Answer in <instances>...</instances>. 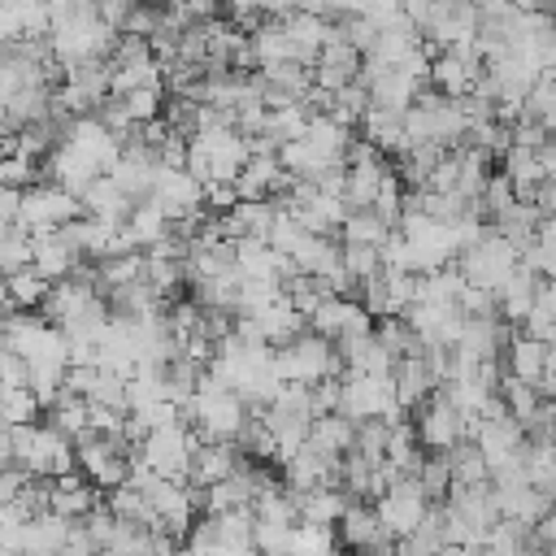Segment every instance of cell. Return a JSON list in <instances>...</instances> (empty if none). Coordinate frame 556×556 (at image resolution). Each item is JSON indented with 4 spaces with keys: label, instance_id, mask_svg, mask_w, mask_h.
<instances>
[{
    "label": "cell",
    "instance_id": "6da1fadb",
    "mask_svg": "<svg viewBox=\"0 0 556 556\" xmlns=\"http://www.w3.org/2000/svg\"><path fill=\"white\" fill-rule=\"evenodd\" d=\"M339 413H348L352 421H400L404 404L395 391V374H361V369H343V404Z\"/></svg>",
    "mask_w": 556,
    "mask_h": 556
},
{
    "label": "cell",
    "instance_id": "7a4b0ae2",
    "mask_svg": "<svg viewBox=\"0 0 556 556\" xmlns=\"http://www.w3.org/2000/svg\"><path fill=\"white\" fill-rule=\"evenodd\" d=\"M456 265H460L465 282L486 287V291H500V287L513 278V269L521 265V248H517V243H508V239L491 226L478 243H469V248L456 256Z\"/></svg>",
    "mask_w": 556,
    "mask_h": 556
},
{
    "label": "cell",
    "instance_id": "3957f363",
    "mask_svg": "<svg viewBox=\"0 0 556 556\" xmlns=\"http://www.w3.org/2000/svg\"><path fill=\"white\" fill-rule=\"evenodd\" d=\"M278 369H282L287 382H308L313 387V382L334 378L343 369V352H339L334 339H326V334H317L308 326L300 339H291L287 348H278Z\"/></svg>",
    "mask_w": 556,
    "mask_h": 556
},
{
    "label": "cell",
    "instance_id": "277c9868",
    "mask_svg": "<svg viewBox=\"0 0 556 556\" xmlns=\"http://www.w3.org/2000/svg\"><path fill=\"white\" fill-rule=\"evenodd\" d=\"M204 439L195 434L191 421H169V426H156L148 430V439L139 443V456L161 473V478H191V460H195V447Z\"/></svg>",
    "mask_w": 556,
    "mask_h": 556
},
{
    "label": "cell",
    "instance_id": "5b68a950",
    "mask_svg": "<svg viewBox=\"0 0 556 556\" xmlns=\"http://www.w3.org/2000/svg\"><path fill=\"white\" fill-rule=\"evenodd\" d=\"M169 222H191V217H204L208 204H204V182L187 169V165H161L156 174V187L148 195Z\"/></svg>",
    "mask_w": 556,
    "mask_h": 556
},
{
    "label": "cell",
    "instance_id": "8992f818",
    "mask_svg": "<svg viewBox=\"0 0 556 556\" xmlns=\"http://www.w3.org/2000/svg\"><path fill=\"white\" fill-rule=\"evenodd\" d=\"M87 208H83V195H74L70 187L61 182H35L26 187V204H22V226H30L35 235L43 230H61L70 222H78Z\"/></svg>",
    "mask_w": 556,
    "mask_h": 556
},
{
    "label": "cell",
    "instance_id": "52a82bcc",
    "mask_svg": "<svg viewBox=\"0 0 556 556\" xmlns=\"http://www.w3.org/2000/svg\"><path fill=\"white\" fill-rule=\"evenodd\" d=\"M413 426H417V439H421L426 452H447V447H456L460 439H469V417H465L443 391H434V395L417 408Z\"/></svg>",
    "mask_w": 556,
    "mask_h": 556
},
{
    "label": "cell",
    "instance_id": "ba28073f",
    "mask_svg": "<svg viewBox=\"0 0 556 556\" xmlns=\"http://www.w3.org/2000/svg\"><path fill=\"white\" fill-rule=\"evenodd\" d=\"M426 513H430V495L421 491L417 478H400L395 486H387V491L378 495V517H382V526L391 530V539L413 534V530L426 521Z\"/></svg>",
    "mask_w": 556,
    "mask_h": 556
},
{
    "label": "cell",
    "instance_id": "9c48e42d",
    "mask_svg": "<svg viewBox=\"0 0 556 556\" xmlns=\"http://www.w3.org/2000/svg\"><path fill=\"white\" fill-rule=\"evenodd\" d=\"M473 443L486 452V460H491V469H495L500 460L526 452L530 434H526V426H521L513 413H495V417H482V421L473 426Z\"/></svg>",
    "mask_w": 556,
    "mask_h": 556
},
{
    "label": "cell",
    "instance_id": "30bf717a",
    "mask_svg": "<svg viewBox=\"0 0 556 556\" xmlns=\"http://www.w3.org/2000/svg\"><path fill=\"white\" fill-rule=\"evenodd\" d=\"M339 543L352 547V552H369V547H391V530L382 526L378 517V504H365V500H352V508L339 517Z\"/></svg>",
    "mask_w": 556,
    "mask_h": 556
},
{
    "label": "cell",
    "instance_id": "8fae6325",
    "mask_svg": "<svg viewBox=\"0 0 556 556\" xmlns=\"http://www.w3.org/2000/svg\"><path fill=\"white\" fill-rule=\"evenodd\" d=\"M243 465H248V456H243L239 443H230V439H213V443H200V447H195L191 482H195V486H213V482L239 473Z\"/></svg>",
    "mask_w": 556,
    "mask_h": 556
},
{
    "label": "cell",
    "instance_id": "7c38bea8",
    "mask_svg": "<svg viewBox=\"0 0 556 556\" xmlns=\"http://www.w3.org/2000/svg\"><path fill=\"white\" fill-rule=\"evenodd\" d=\"M395 391H400V404L404 413H417L434 391H439V378H434V365L426 352H413L395 365Z\"/></svg>",
    "mask_w": 556,
    "mask_h": 556
},
{
    "label": "cell",
    "instance_id": "4fadbf2b",
    "mask_svg": "<svg viewBox=\"0 0 556 556\" xmlns=\"http://www.w3.org/2000/svg\"><path fill=\"white\" fill-rule=\"evenodd\" d=\"M539 287H543V274H534L530 265H517V269H513V278L495 291V295H500V317H504V321H513V326H526V317L534 313Z\"/></svg>",
    "mask_w": 556,
    "mask_h": 556
},
{
    "label": "cell",
    "instance_id": "5bb4252c",
    "mask_svg": "<svg viewBox=\"0 0 556 556\" xmlns=\"http://www.w3.org/2000/svg\"><path fill=\"white\" fill-rule=\"evenodd\" d=\"M104 495L100 486L87 478V473H65V478H52V513L70 517V521H83L91 508H100Z\"/></svg>",
    "mask_w": 556,
    "mask_h": 556
},
{
    "label": "cell",
    "instance_id": "9a60e30c",
    "mask_svg": "<svg viewBox=\"0 0 556 556\" xmlns=\"http://www.w3.org/2000/svg\"><path fill=\"white\" fill-rule=\"evenodd\" d=\"M547 348H552V343H543V339L517 330V334L508 339V348H504V374H513V378L539 387L543 374H547Z\"/></svg>",
    "mask_w": 556,
    "mask_h": 556
},
{
    "label": "cell",
    "instance_id": "2e32d148",
    "mask_svg": "<svg viewBox=\"0 0 556 556\" xmlns=\"http://www.w3.org/2000/svg\"><path fill=\"white\" fill-rule=\"evenodd\" d=\"M30 265L43 269L52 282H61L83 265V252L65 239V230H43V235H35V261Z\"/></svg>",
    "mask_w": 556,
    "mask_h": 556
},
{
    "label": "cell",
    "instance_id": "e0dca14e",
    "mask_svg": "<svg viewBox=\"0 0 556 556\" xmlns=\"http://www.w3.org/2000/svg\"><path fill=\"white\" fill-rule=\"evenodd\" d=\"M504 174L513 178V187H517V195H521V200H534V195H539V187H547L543 148H521V143H513V148L504 152Z\"/></svg>",
    "mask_w": 556,
    "mask_h": 556
},
{
    "label": "cell",
    "instance_id": "ac0fdd59",
    "mask_svg": "<svg viewBox=\"0 0 556 556\" xmlns=\"http://www.w3.org/2000/svg\"><path fill=\"white\" fill-rule=\"evenodd\" d=\"M308 443H313L321 456L343 460V456L356 447V421H352L348 413H321V417H313Z\"/></svg>",
    "mask_w": 556,
    "mask_h": 556
},
{
    "label": "cell",
    "instance_id": "d6986e66",
    "mask_svg": "<svg viewBox=\"0 0 556 556\" xmlns=\"http://www.w3.org/2000/svg\"><path fill=\"white\" fill-rule=\"evenodd\" d=\"M135 195H126L109 174L104 178H96L87 191H83V208L91 213V217H100V222H113V226H122L130 213H135Z\"/></svg>",
    "mask_w": 556,
    "mask_h": 556
},
{
    "label": "cell",
    "instance_id": "ffe728a7",
    "mask_svg": "<svg viewBox=\"0 0 556 556\" xmlns=\"http://www.w3.org/2000/svg\"><path fill=\"white\" fill-rule=\"evenodd\" d=\"M70 534H74V521H70V517L43 513V517L26 521V530H22V552H26V556H56V552L70 543Z\"/></svg>",
    "mask_w": 556,
    "mask_h": 556
},
{
    "label": "cell",
    "instance_id": "44dd1931",
    "mask_svg": "<svg viewBox=\"0 0 556 556\" xmlns=\"http://www.w3.org/2000/svg\"><path fill=\"white\" fill-rule=\"evenodd\" d=\"M282 61H295V43H291L282 17H265L252 30V65L256 70H269V65H282Z\"/></svg>",
    "mask_w": 556,
    "mask_h": 556
},
{
    "label": "cell",
    "instance_id": "7402d4cb",
    "mask_svg": "<svg viewBox=\"0 0 556 556\" xmlns=\"http://www.w3.org/2000/svg\"><path fill=\"white\" fill-rule=\"evenodd\" d=\"M395 169L387 165V156H369V161H352L348 165V204L352 208H374L382 182L391 178Z\"/></svg>",
    "mask_w": 556,
    "mask_h": 556
},
{
    "label": "cell",
    "instance_id": "603a6c76",
    "mask_svg": "<svg viewBox=\"0 0 556 556\" xmlns=\"http://www.w3.org/2000/svg\"><path fill=\"white\" fill-rule=\"evenodd\" d=\"M256 321H261V330H265V339H269L274 348H287L291 339H300V334L308 330V317L291 304V295H278L274 304H265V308L256 313Z\"/></svg>",
    "mask_w": 556,
    "mask_h": 556
},
{
    "label": "cell",
    "instance_id": "cb8c5ba5",
    "mask_svg": "<svg viewBox=\"0 0 556 556\" xmlns=\"http://www.w3.org/2000/svg\"><path fill=\"white\" fill-rule=\"evenodd\" d=\"M300 500V521H317V526H339V517L352 508V491L348 486H317L295 495Z\"/></svg>",
    "mask_w": 556,
    "mask_h": 556
},
{
    "label": "cell",
    "instance_id": "d4e9b609",
    "mask_svg": "<svg viewBox=\"0 0 556 556\" xmlns=\"http://www.w3.org/2000/svg\"><path fill=\"white\" fill-rule=\"evenodd\" d=\"M48 291H52V278H48L43 269H35V265H26V269H17V274H4L9 308H43Z\"/></svg>",
    "mask_w": 556,
    "mask_h": 556
},
{
    "label": "cell",
    "instance_id": "484cf974",
    "mask_svg": "<svg viewBox=\"0 0 556 556\" xmlns=\"http://www.w3.org/2000/svg\"><path fill=\"white\" fill-rule=\"evenodd\" d=\"M447 460H452V478H456V486L491 482V460H486V452H482L473 439H460L456 447H447Z\"/></svg>",
    "mask_w": 556,
    "mask_h": 556
},
{
    "label": "cell",
    "instance_id": "4316f807",
    "mask_svg": "<svg viewBox=\"0 0 556 556\" xmlns=\"http://www.w3.org/2000/svg\"><path fill=\"white\" fill-rule=\"evenodd\" d=\"M391 230L395 226L378 208H352L348 222H343V230H339V239L343 243H374V248H382L391 239Z\"/></svg>",
    "mask_w": 556,
    "mask_h": 556
},
{
    "label": "cell",
    "instance_id": "83f0119b",
    "mask_svg": "<svg viewBox=\"0 0 556 556\" xmlns=\"http://www.w3.org/2000/svg\"><path fill=\"white\" fill-rule=\"evenodd\" d=\"M465 274L460 265H443V269H430L421 274V291H417V304H460V291H465Z\"/></svg>",
    "mask_w": 556,
    "mask_h": 556
},
{
    "label": "cell",
    "instance_id": "f1b7e54d",
    "mask_svg": "<svg viewBox=\"0 0 556 556\" xmlns=\"http://www.w3.org/2000/svg\"><path fill=\"white\" fill-rule=\"evenodd\" d=\"M35 261V230L22 226V222H4V235H0V269L4 274H17Z\"/></svg>",
    "mask_w": 556,
    "mask_h": 556
},
{
    "label": "cell",
    "instance_id": "f546056e",
    "mask_svg": "<svg viewBox=\"0 0 556 556\" xmlns=\"http://www.w3.org/2000/svg\"><path fill=\"white\" fill-rule=\"evenodd\" d=\"M526 482L556 495V439H530L526 443Z\"/></svg>",
    "mask_w": 556,
    "mask_h": 556
},
{
    "label": "cell",
    "instance_id": "4dcf8cb0",
    "mask_svg": "<svg viewBox=\"0 0 556 556\" xmlns=\"http://www.w3.org/2000/svg\"><path fill=\"white\" fill-rule=\"evenodd\" d=\"M113 104L122 109V117L130 126H148V122H156L165 113V91L161 87H135L126 96H113Z\"/></svg>",
    "mask_w": 556,
    "mask_h": 556
},
{
    "label": "cell",
    "instance_id": "1f68e13d",
    "mask_svg": "<svg viewBox=\"0 0 556 556\" xmlns=\"http://www.w3.org/2000/svg\"><path fill=\"white\" fill-rule=\"evenodd\" d=\"M500 395H504L508 413H513L521 426H530V421H534V413H539V408H543V400H547V395H543L534 382H521V378H513V374H504Z\"/></svg>",
    "mask_w": 556,
    "mask_h": 556
},
{
    "label": "cell",
    "instance_id": "d6a6232c",
    "mask_svg": "<svg viewBox=\"0 0 556 556\" xmlns=\"http://www.w3.org/2000/svg\"><path fill=\"white\" fill-rule=\"evenodd\" d=\"M374 334L382 339V348H387L395 361H404V356H413V352H426V343L417 339V330L408 326V317H378Z\"/></svg>",
    "mask_w": 556,
    "mask_h": 556
},
{
    "label": "cell",
    "instance_id": "836d02e7",
    "mask_svg": "<svg viewBox=\"0 0 556 556\" xmlns=\"http://www.w3.org/2000/svg\"><path fill=\"white\" fill-rule=\"evenodd\" d=\"M417 482H421V491L430 495V504H443V500L452 495V486H456L447 452H430V456L421 460V469H417Z\"/></svg>",
    "mask_w": 556,
    "mask_h": 556
},
{
    "label": "cell",
    "instance_id": "e575fe53",
    "mask_svg": "<svg viewBox=\"0 0 556 556\" xmlns=\"http://www.w3.org/2000/svg\"><path fill=\"white\" fill-rule=\"evenodd\" d=\"M343 265H348L352 282H356V291H361L365 278L382 274V248H374V243H343Z\"/></svg>",
    "mask_w": 556,
    "mask_h": 556
},
{
    "label": "cell",
    "instance_id": "d590c367",
    "mask_svg": "<svg viewBox=\"0 0 556 556\" xmlns=\"http://www.w3.org/2000/svg\"><path fill=\"white\" fill-rule=\"evenodd\" d=\"M526 117L543 122V126L556 135V74H543V78L530 87V96H526Z\"/></svg>",
    "mask_w": 556,
    "mask_h": 556
},
{
    "label": "cell",
    "instance_id": "8d00e7d4",
    "mask_svg": "<svg viewBox=\"0 0 556 556\" xmlns=\"http://www.w3.org/2000/svg\"><path fill=\"white\" fill-rule=\"evenodd\" d=\"M39 413H43V400L30 387L4 391V426H30V421H39Z\"/></svg>",
    "mask_w": 556,
    "mask_h": 556
},
{
    "label": "cell",
    "instance_id": "74e56055",
    "mask_svg": "<svg viewBox=\"0 0 556 556\" xmlns=\"http://www.w3.org/2000/svg\"><path fill=\"white\" fill-rule=\"evenodd\" d=\"M513 200H517L513 178H508V174H491L486 187H482V195H478V213H482V217H500Z\"/></svg>",
    "mask_w": 556,
    "mask_h": 556
},
{
    "label": "cell",
    "instance_id": "f35d334b",
    "mask_svg": "<svg viewBox=\"0 0 556 556\" xmlns=\"http://www.w3.org/2000/svg\"><path fill=\"white\" fill-rule=\"evenodd\" d=\"M0 182L4 187H35L39 182V161H30V156H22V152H4V161H0Z\"/></svg>",
    "mask_w": 556,
    "mask_h": 556
},
{
    "label": "cell",
    "instance_id": "ab89813d",
    "mask_svg": "<svg viewBox=\"0 0 556 556\" xmlns=\"http://www.w3.org/2000/svg\"><path fill=\"white\" fill-rule=\"evenodd\" d=\"M300 9V0H261V13L265 17H291Z\"/></svg>",
    "mask_w": 556,
    "mask_h": 556
},
{
    "label": "cell",
    "instance_id": "60d3db41",
    "mask_svg": "<svg viewBox=\"0 0 556 556\" xmlns=\"http://www.w3.org/2000/svg\"><path fill=\"white\" fill-rule=\"evenodd\" d=\"M547 4H556V0H513V9H547Z\"/></svg>",
    "mask_w": 556,
    "mask_h": 556
}]
</instances>
